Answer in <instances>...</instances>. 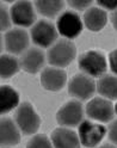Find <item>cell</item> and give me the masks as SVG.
Masks as SVG:
<instances>
[{
  "label": "cell",
  "instance_id": "obj_19",
  "mask_svg": "<svg viewBox=\"0 0 117 148\" xmlns=\"http://www.w3.org/2000/svg\"><path fill=\"white\" fill-rule=\"evenodd\" d=\"M35 5L42 14L51 17L62 10L64 1L62 0H37Z\"/></svg>",
  "mask_w": 117,
  "mask_h": 148
},
{
  "label": "cell",
  "instance_id": "obj_5",
  "mask_svg": "<svg viewBox=\"0 0 117 148\" xmlns=\"http://www.w3.org/2000/svg\"><path fill=\"white\" fill-rule=\"evenodd\" d=\"M104 134H105V128L101 124L84 121L79 127L80 142L86 147H94L97 143H99Z\"/></svg>",
  "mask_w": 117,
  "mask_h": 148
},
{
  "label": "cell",
  "instance_id": "obj_16",
  "mask_svg": "<svg viewBox=\"0 0 117 148\" xmlns=\"http://www.w3.org/2000/svg\"><path fill=\"white\" fill-rule=\"evenodd\" d=\"M84 21L90 30L99 31L106 24V13L99 7H91L85 12Z\"/></svg>",
  "mask_w": 117,
  "mask_h": 148
},
{
  "label": "cell",
  "instance_id": "obj_18",
  "mask_svg": "<svg viewBox=\"0 0 117 148\" xmlns=\"http://www.w3.org/2000/svg\"><path fill=\"white\" fill-rule=\"evenodd\" d=\"M98 92L111 99L117 98V77L104 75L98 81Z\"/></svg>",
  "mask_w": 117,
  "mask_h": 148
},
{
  "label": "cell",
  "instance_id": "obj_26",
  "mask_svg": "<svg viewBox=\"0 0 117 148\" xmlns=\"http://www.w3.org/2000/svg\"><path fill=\"white\" fill-rule=\"evenodd\" d=\"M109 61H110V67H111V69L117 74V49L114 50V51L110 54Z\"/></svg>",
  "mask_w": 117,
  "mask_h": 148
},
{
  "label": "cell",
  "instance_id": "obj_17",
  "mask_svg": "<svg viewBox=\"0 0 117 148\" xmlns=\"http://www.w3.org/2000/svg\"><path fill=\"white\" fill-rule=\"evenodd\" d=\"M18 101H19V97L12 87L1 86L0 88V111L1 114L13 109L18 104Z\"/></svg>",
  "mask_w": 117,
  "mask_h": 148
},
{
  "label": "cell",
  "instance_id": "obj_14",
  "mask_svg": "<svg viewBox=\"0 0 117 148\" xmlns=\"http://www.w3.org/2000/svg\"><path fill=\"white\" fill-rule=\"evenodd\" d=\"M0 140L4 146H14L19 142L21 135L17 127L10 118H3L0 123Z\"/></svg>",
  "mask_w": 117,
  "mask_h": 148
},
{
  "label": "cell",
  "instance_id": "obj_21",
  "mask_svg": "<svg viewBox=\"0 0 117 148\" xmlns=\"http://www.w3.org/2000/svg\"><path fill=\"white\" fill-rule=\"evenodd\" d=\"M26 148H53L50 141L44 135H36L28 142Z\"/></svg>",
  "mask_w": 117,
  "mask_h": 148
},
{
  "label": "cell",
  "instance_id": "obj_29",
  "mask_svg": "<svg viewBox=\"0 0 117 148\" xmlns=\"http://www.w3.org/2000/svg\"><path fill=\"white\" fill-rule=\"evenodd\" d=\"M116 111H117V105H116Z\"/></svg>",
  "mask_w": 117,
  "mask_h": 148
},
{
  "label": "cell",
  "instance_id": "obj_6",
  "mask_svg": "<svg viewBox=\"0 0 117 148\" xmlns=\"http://www.w3.org/2000/svg\"><path fill=\"white\" fill-rule=\"evenodd\" d=\"M31 37L36 44L41 47H48L56 38V30L54 25L47 21L37 22L31 30Z\"/></svg>",
  "mask_w": 117,
  "mask_h": 148
},
{
  "label": "cell",
  "instance_id": "obj_10",
  "mask_svg": "<svg viewBox=\"0 0 117 148\" xmlns=\"http://www.w3.org/2000/svg\"><path fill=\"white\" fill-rule=\"evenodd\" d=\"M11 16L13 23L17 25H22V26L31 25L35 21V12L32 4L29 1H25V0L17 1L11 8Z\"/></svg>",
  "mask_w": 117,
  "mask_h": 148
},
{
  "label": "cell",
  "instance_id": "obj_13",
  "mask_svg": "<svg viewBox=\"0 0 117 148\" xmlns=\"http://www.w3.org/2000/svg\"><path fill=\"white\" fill-rule=\"evenodd\" d=\"M55 148H79V138L74 132L66 128L55 129L51 134Z\"/></svg>",
  "mask_w": 117,
  "mask_h": 148
},
{
  "label": "cell",
  "instance_id": "obj_2",
  "mask_svg": "<svg viewBox=\"0 0 117 148\" xmlns=\"http://www.w3.org/2000/svg\"><path fill=\"white\" fill-rule=\"evenodd\" d=\"M17 124L25 134H34L40 127V117L29 103H23L19 105L16 112Z\"/></svg>",
  "mask_w": 117,
  "mask_h": 148
},
{
  "label": "cell",
  "instance_id": "obj_15",
  "mask_svg": "<svg viewBox=\"0 0 117 148\" xmlns=\"http://www.w3.org/2000/svg\"><path fill=\"white\" fill-rule=\"evenodd\" d=\"M44 63V55L40 49H29L22 58V67L29 73H36Z\"/></svg>",
  "mask_w": 117,
  "mask_h": 148
},
{
  "label": "cell",
  "instance_id": "obj_22",
  "mask_svg": "<svg viewBox=\"0 0 117 148\" xmlns=\"http://www.w3.org/2000/svg\"><path fill=\"white\" fill-rule=\"evenodd\" d=\"M90 4H91V0H69V5L79 10L87 7Z\"/></svg>",
  "mask_w": 117,
  "mask_h": 148
},
{
  "label": "cell",
  "instance_id": "obj_24",
  "mask_svg": "<svg viewBox=\"0 0 117 148\" xmlns=\"http://www.w3.org/2000/svg\"><path fill=\"white\" fill-rule=\"evenodd\" d=\"M109 137H110V140L112 142L117 143V119L110 124V128H109Z\"/></svg>",
  "mask_w": 117,
  "mask_h": 148
},
{
  "label": "cell",
  "instance_id": "obj_4",
  "mask_svg": "<svg viewBox=\"0 0 117 148\" xmlns=\"http://www.w3.org/2000/svg\"><path fill=\"white\" fill-rule=\"evenodd\" d=\"M57 29L60 34L67 37V38H73V37H77L81 32L83 24L79 16L75 12L66 11L59 17Z\"/></svg>",
  "mask_w": 117,
  "mask_h": 148
},
{
  "label": "cell",
  "instance_id": "obj_8",
  "mask_svg": "<svg viewBox=\"0 0 117 148\" xmlns=\"http://www.w3.org/2000/svg\"><path fill=\"white\" fill-rule=\"evenodd\" d=\"M94 88H96L94 81L87 75H84V74L74 75L69 81V86H68L70 95H73L74 97H78L80 99H86L91 97L94 92Z\"/></svg>",
  "mask_w": 117,
  "mask_h": 148
},
{
  "label": "cell",
  "instance_id": "obj_12",
  "mask_svg": "<svg viewBox=\"0 0 117 148\" xmlns=\"http://www.w3.org/2000/svg\"><path fill=\"white\" fill-rule=\"evenodd\" d=\"M5 44L8 51L19 54L22 53L29 44V37L24 30L13 29L8 31L5 36Z\"/></svg>",
  "mask_w": 117,
  "mask_h": 148
},
{
  "label": "cell",
  "instance_id": "obj_28",
  "mask_svg": "<svg viewBox=\"0 0 117 148\" xmlns=\"http://www.w3.org/2000/svg\"><path fill=\"white\" fill-rule=\"evenodd\" d=\"M99 148H116V147H114V146H111V145H104V146H102V147H99Z\"/></svg>",
  "mask_w": 117,
  "mask_h": 148
},
{
  "label": "cell",
  "instance_id": "obj_23",
  "mask_svg": "<svg viewBox=\"0 0 117 148\" xmlns=\"http://www.w3.org/2000/svg\"><path fill=\"white\" fill-rule=\"evenodd\" d=\"M1 30H6L8 25H10V19H8V16L6 12V7L1 6Z\"/></svg>",
  "mask_w": 117,
  "mask_h": 148
},
{
  "label": "cell",
  "instance_id": "obj_11",
  "mask_svg": "<svg viewBox=\"0 0 117 148\" xmlns=\"http://www.w3.org/2000/svg\"><path fill=\"white\" fill-rule=\"evenodd\" d=\"M41 82L44 88L57 91L66 82V73L60 68H46L41 74Z\"/></svg>",
  "mask_w": 117,
  "mask_h": 148
},
{
  "label": "cell",
  "instance_id": "obj_7",
  "mask_svg": "<svg viewBox=\"0 0 117 148\" xmlns=\"http://www.w3.org/2000/svg\"><path fill=\"white\" fill-rule=\"evenodd\" d=\"M83 117V108L79 101L72 100L57 111V122L62 125H77Z\"/></svg>",
  "mask_w": 117,
  "mask_h": 148
},
{
  "label": "cell",
  "instance_id": "obj_3",
  "mask_svg": "<svg viewBox=\"0 0 117 148\" xmlns=\"http://www.w3.org/2000/svg\"><path fill=\"white\" fill-rule=\"evenodd\" d=\"M79 67L91 75L98 77L106 69V61L104 55L99 51L90 50L84 53L79 59Z\"/></svg>",
  "mask_w": 117,
  "mask_h": 148
},
{
  "label": "cell",
  "instance_id": "obj_20",
  "mask_svg": "<svg viewBox=\"0 0 117 148\" xmlns=\"http://www.w3.org/2000/svg\"><path fill=\"white\" fill-rule=\"evenodd\" d=\"M18 69H19V64L14 58L10 55H3L1 60H0V74L3 78L13 75L14 73L18 72Z\"/></svg>",
  "mask_w": 117,
  "mask_h": 148
},
{
  "label": "cell",
  "instance_id": "obj_1",
  "mask_svg": "<svg viewBox=\"0 0 117 148\" xmlns=\"http://www.w3.org/2000/svg\"><path fill=\"white\" fill-rule=\"evenodd\" d=\"M75 56V45L68 40H61L54 44L48 51V60L54 66L64 67L73 61Z\"/></svg>",
  "mask_w": 117,
  "mask_h": 148
},
{
  "label": "cell",
  "instance_id": "obj_9",
  "mask_svg": "<svg viewBox=\"0 0 117 148\" xmlns=\"http://www.w3.org/2000/svg\"><path fill=\"white\" fill-rule=\"evenodd\" d=\"M86 111H87V115L91 118L97 119V121H102V122L110 121L114 116L112 104L109 100L103 99V98L92 99L87 104Z\"/></svg>",
  "mask_w": 117,
  "mask_h": 148
},
{
  "label": "cell",
  "instance_id": "obj_25",
  "mask_svg": "<svg viewBox=\"0 0 117 148\" xmlns=\"http://www.w3.org/2000/svg\"><path fill=\"white\" fill-rule=\"evenodd\" d=\"M98 4L105 8H109V10H115V8H117V0H99Z\"/></svg>",
  "mask_w": 117,
  "mask_h": 148
},
{
  "label": "cell",
  "instance_id": "obj_27",
  "mask_svg": "<svg viewBox=\"0 0 117 148\" xmlns=\"http://www.w3.org/2000/svg\"><path fill=\"white\" fill-rule=\"evenodd\" d=\"M111 19H112V24H114V26H115V29L117 30V11L114 12V14H112V17H111Z\"/></svg>",
  "mask_w": 117,
  "mask_h": 148
}]
</instances>
